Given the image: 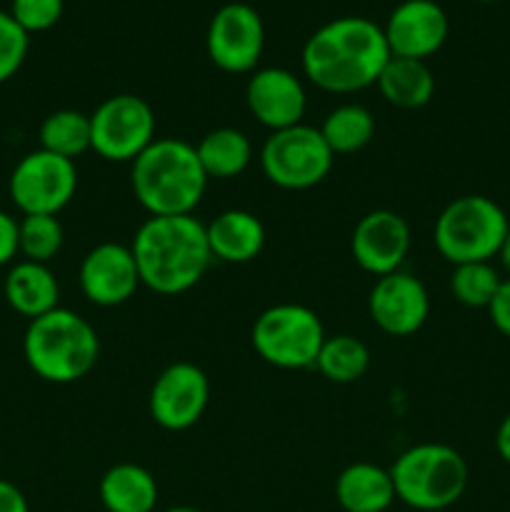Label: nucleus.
I'll use <instances>...</instances> for the list:
<instances>
[{"label": "nucleus", "mask_w": 510, "mask_h": 512, "mask_svg": "<svg viewBox=\"0 0 510 512\" xmlns=\"http://www.w3.org/2000/svg\"><path fill=\"white\" fill-rule=\"evenodd\" d=\"M390 60L383 25L363 15H343L320 25L303 45V73L325 93L348 95L378 83Z\"/></svg>", "instance_id": "obj_1"}, {"label": "nucleus", "mask_w": 510, "mask_h": 512, "mask_svg": "<svg viewBox=\"0 0 510 512\" xmlns=\"http://www.w3.org/2000/svg\"><path fill=\"white\" fill-rule=\"evenodd\" d=\"M140 285L158 295H180L203 280L210 260L205 225L193 215H150L133 235Z\"/></svg>", "instance_id": "obj_2"}, {"label": "nucleus", "mask_w": 510, "mask_h": 512, "mask_svg": "<svg viewBox=\"0 0 510 512\" xmlns=\"http://www.w3.org/2000/svg\"><path fill=\"white\" fill-rule=\"evenodd\" d=\"M135 200L150 215H193L208 188L195 145L180 138H155L130 163Z\"/></svg>", "instance_id": "obj_3"}, {"label": "nucleus", "mask_w": 510, "mask_h": 512, "mask_svg": "<svg viewBox=\"0 0 510 512\" xmlns=\"http://www.w3.org/2000/svg\"><path fill=\"white\" fill-rule=\"evenodd\" d=\"M28 368L40 380L70 385L83 380L100 358V338L93 325L68 308H55L30 320L23 338Z\"/></svg>", "instance_id": "obj_4"}, {"label": "nucleus", "mask_w": 510, "mask_h": 512, "mask_svg": "<svg viewBox=\"0 0 510 512\" xmlns=\"http://www.w3.org/2000/svg\"><path fill=\"white\" fill-rule=\"evenodd\" d=\"M395 498L420 512H438L463 498L468 463L443 443H420L405 450L390 468Z\"/></svg>", "instance_id": "obj_5"}, {"label": "nucleus", "mask_w": 510, "mask_h": 512, "mask_svg": "<svg viewBox=\"0 0 510 512\" xmlns=\"http://www.w3.org/2000/svg\"><path fill=\"white\" fill-rule=\"evenodd\" d=\"M508 230V215L493 198L460 195L438 215L433 240L448 263H485L498 255Z\"/></svg>", "instance_id": "obj_6"}, {"label": "nucleus", "mask_w": 510, "mask_h": 512, "mask_svg": "<svg viewBox=\"0 0 510 512\" xmlns=\"http://www.w3.org/2000/svg\"><path fill=\"white\" fill-rule=\"evenodd\" d=\"M325 338L318 313L298 303L270 305L255 318L250 333L258 358L280 370L315 368Z\"/></svg>", "instance_id": "obj_7"}, {"label": "nucleus", "mask_w": 510, "mask_h": 512, "mask_svg": "<svg viewBox=\"0 0 510 512\" xmlns=\"http://www.w3.org/2000/svg\"><path fill=\"white\" fill-rule=\"evenodd\" d=\"M333 160L320 130L305 123L275 130L260 148L263 175L283 190L315 188L328 178Z\"/></svg>", "instance_id": "obj_8"}, {"label": "nucleus", "mask_w": 510, "mask_h": 512, "mask_svg": "<svg viewBox=\"0 0 510 512\" xmlns=\"http://www.w3.org/2000/svg\"><path fill=\"white\" fill-rule=\"evenodd\" d=\"M153 140L155 113L138 95H110L90 115V150L108 163H133Z\"/></svg>", "instance_id": "obj_9"}, {"label": "nucleus", "mask_w": 510, "mask_h": 512, "mask_svg": "<svg viewBox=\"0 0 510 512\" xmlns=\"http://www.w3.org/2000/svg\"><path fill=\"white\" fill-rule=\"evenodd\" d=\"M8 188L23 215H58L75 198L78 170L73 160L38 148L18 160Z\"/></svg>", "instance_id": "obj_10"}, {"label": "nucleus", "mask_w": 510, "mask_h": 512, "mask_svg": "<svg viewBox=\"0 0 510 512\" xmlns=\"http://www.w3.org/2000/svg\"><path fill=\"white\" fill-rule=\"evenodd\" d=\"M265 48V25L248 3H228L215 10L205 33V50L223 73H253Z\"/></svg>", "instance_id": "obj_11"}, {"label": "nucleus", "mask_w": 510, "mask_h": 512, "mask_svg": "<svg viewBox=\"0 0 510 512\" xmlns=\"http://www.w3.org/2000/svg\"><path fill=\"white\" fill-rule=\"evenodd\" d=\"M210 400V380L198 365L173 363L155 378L148 410L155 425L170 433L188 430L203 418Z\"/></svg>", "instance_id": "obj_12"}, {"label": "nucleus", "mask_w": 510, "mask_h": 512, "mask_svg": "<svg viewBox=\"0 0 510 512\" xmlns=\"http://www.w3.org/2000/svg\"><path fill=\"white\" fill-rule=\"evenodd\" d=\"M370 320L393 338H408L425 325L430 315V295L423 280L395 270L375 280L368 295Z\"/></svg>", "instance_id": "obj_13"}, {"label": "nucleus", "mask_w": 510, "mask_h": 512, "mask_svg": "<svg viewBox=\"0 0 510 512\" xmlns=\"http://www.w3.org/2000/svg\"><path fill=\"white\" fill-rule=\"evenodd\" d=\"M410 250V228L393 210L363 215L350 235V253L365 273L383 278L403 268Z\"/></svg>", "instance_id": "obj_14"}, {"label": "nucleus", "mask_w": 510, "mask_h": 512, "mask_svg": "<svg viewBox=\"0 0 510 512\" xmlns=\"http://www.w3.org/2000/svg\"><path fill=\"white\" fill-rule=\"evenodd\" d=\"M448 30V15L435 0H403L383 25L390 55L410 60H428L438 53Z\"/></svg>", "instance_id": "obj_15"}, {"label": "nucleus", "mask_w": 510, "mask_h": 512, "mask_svg": "<svg viewBox=\"0 0 510 512\" xmlns=\"http://www.w3.org/2000/svg\"><path fill=\"white\" fill-rule=\"evenodd\" d=\"M138 288L140 275L130 245L100 243L80 263V290L93 305L118 308Z\"/></svg>", "instance_id": "obj_16"}, {"label": "nucleus", "mask_w": 510, "mask_h": 512, "mask_svg": "<svg viewBox=\"0 0 510 512\" xmlns=\"http://www.w3.org/2000/svg\"><path fill=\"white\" fill-rule=\"evenodd\" d=\"M245 103L255 120L273 133L303 123L308 108L303 83L285 68L253 70L245 85Z\"/></svg>", "instance_id": "obj_17"}, {"label": "nucleus", "mask_w": 510, "mask_h": 512, "mask_svg": "<svg viewBox=\"0 0 510 512\" xmlns=\"http://www.w3.org/2000/svg\"><path fill=\"white\" fill-rule=\"evenodd\" d=\"M210 255L228 265L253 263L265 245V228L248 210H225L205 225Z\"/></svg>", "instance_id": "obj_18"}, {"label": "nucleus", "mask_w": 510, "mask_h": 512, "mask_svg": "<svg viewBox=\"0 0 510 512\" xmlns=\"http://www.w3.org/2000/svg\"><path fill=\"white\" fill-rule=\"evenodd\" d=\"M3 293L15 313L28 320H35L58 308L60 285L48 265L33 263V260H20L5 275Z\"/></svg>", "instance_id": "obj_19"}, {"label": "nucleus", "mask_w": 510, "mask_h": 512, "mask_svg": "<svg viewBox=\"0 0 510 512\" xmlns=\"http://www.w3.org/2000/svg\"><path fill=\"white\" fill-rule=\"evenodd\" d=\"M335 500L345 512H385L398 498L390 470L375 463H353L335 480Z\"/></svg>", "instance_id": "obj_20"}, {"label": "nucleus", "mask_w": 510, "mask_h": 512, "mask_svg": "<svg viewBox=\"0 0 510 512\" xmlns=\"http://www.w3.org/2000/svg\"><path fill=\"white\" fill-rule=\"evenodd\" d=\"M100 503L108 512H153L158 505V483L148 468L118 463L100 478Z\"/></svg>", "instance_id": "obj_21"}, {"label": "nucleus", "mask_w": 510, "mask_h": 512, "mask_svg": "<svg viewBox=\"0 0 510 512\" xmlns=\"http://www.w3.org/2000/svg\"><path fill=\"white\" fill-rule=\"evenodd\" d=\"M375 85L390 105L403 110L423 108L435 93V78L425 60L393 58V55Z\"/></svg>", "instance_id": "obj_22"}, {"label": "nucleus", "mask_w": 510, "mask_h": 512, "mask_svg": "<svg viewBox=\"0 0 510 512\" xmlns=\"http://www.w3.org/2000/svg\"><path fill=\"white\" fill-rule=\"evenodd\" d=\"M195 153H198L208 180H230L248 170L250 160H253V143L243 130L215 128L200 138Z\"/></svg>", "instance_id": "obj_23"}, {"label": "nucleus", "mask_w": 510, "mask_h": 512, "mask_svg": "<svg viewBox=\"0 0 510 512\" xmlns=\"http://www.w3.org/2000/svg\"><path fill=\"white\" fill-rule=\"evenodd\" d=\"M318 130L333 155H350L363 150L375 138V118L365 105L345 103L330 110Z\"/></svg>", "instance_id": "obj_24"}, {"label": "nucleus", "mask_w": 510, "mask_h": 512, "mask_svg": "<svg viewBox=\"0 0 510 512\" xmlns=\"http://www.w3.org/2000/svg\"><path fill=\"white\" fill-rule=\"evenodd\" d=\"M315 368L325 380L335 385H348L363 378L370 368V350L363 340L353 335L325 338Z\"/></svg>", "instance_id": "obj_25"}, {"label": "nucleus", "mask_w": 510, "mask_h": 512, "mask_svg": "<svg viewBox=\"0 0 510 512\" xmlns=\"http://www.w3.org/2000/svg\"><path fill=\"white\" fill-rule=\"evenodd\" d=\"M40 148L73 160L90 150V115L80 110H55L40 123Z\"/></svg>", "instance_id": "obj_26"}, {"label": "nucleus", "mask_w": 510, "mask_h": 512, "mask_svg": "<svg viewBox=\"0 0 510 512\" xmlns=\"http://www.w3.org/2000/svg\"><path fill=\"white\" fill-rule=\"evenodd\" d=\"M505 278H500L498 268L490 260L485 263H460L450 275V293L465 308H490L495 293Z\"/></svg>", "instance_id": "obj_27"}, {"label": "nucleus", "mask_w": 510, "mask_h": 512, "mask_svg": "<svg viewBox=\"0 0 510 512\" xmlns=\"http://www.w3.org/2000/svg\"><path fill=\"white\" fill-rule=\"evenodd\" d=\"M20 255L23 260L48 265L63 248V225L58 215H23L18 223Z\"/></svg>", "instance_id": "obj_28"}, {"label": "nucleus", "mask_w": 510, "mask_h": 512, "mask_svg": "<svg viewBox=\"0 0 510 512\" xmlns=\"http://www.w3.org/2000/svg\"><path fill=\"white\" fill-rule=\"evenodd\" d=\"M30 35L13 20V15L0 10V83L13 78L28 58Z\"/></svg>", "instance_id": "obj_29"}, {"label": "nucleus", "mask_w": 510, "mask_h": 512, "mask_svg": "<svg viewBox=\"0 0 510 512\" xmlns=\"http://www.w3.org/2000/svg\"><path fill=\"white\" fill-rule=\"evenodd\" d=\"M65 0H13L8 13L28 35L45 33L63 18Z\"/></svg>", "instance_id": "obj_30"}, {"label": "nucleus", "mask_w": 510, "mask_h": 512, "mask_svg": "<svg viewBox=\"0 0 510 512\" xmlns=\"http://www.w3.org/2000/svg\"><path fill=\"white\" fill-rule=\"evenodd\" d=\"M20 253V240H18V220L13 215L0 210V268L10 265L15 255Z\"/></svg>", "instance_id": "obj_31"}, {"label": "nucleus", "mask_w": 510, "mask_h": 512, "mask_svg": "<svg viewBox=\"0 0 510 512\" xmlns=\"http://www.w3.org/2000/svg\"><path fill=\"white\" fill-rule=\"evenodd\" d=\"M488 313H490V320H493L495 330L503 333L505 338H510V278L503 280L500 290L495 293L493 303H490Z\"/></svg>", "instance_id": "obj_32"}, {"label": "nucleus", "mask_w": 510, "mask_h": 512, "mask_svg": "<svg viewBox=\"0 0 510 512\" xmlns=\"http://www.w3.org/2000/svg\"><path fill=\"white\" fill-rule=\"evenodd\" d=\"M0 512H30L23 490L8 480H0Z\"/></svg>", "instance_id": "obj_33"}, {"label": "nucleus", "mask_w": 510, "mask_h": 512, "mask_svg": "<svg viewBox=\"0 0 510 512\" xmlns=\"http://www.w3.org/2000/svg\"><path fill=\"white\" fill-rule=\"evenodd\" d=\"M495 450H498L500 460L510 465V413L500 420L498 430H495Z\"/></svg>", "instance_id": "obj_34"}, {"label": "nucleus", "mask_w": 510, "mask_h": 512, "mask_svg": "<svg viewBox=\"0 0 510 512\" xmlns=\"http://www.w3.org/2000/svg\"><path fill=\"white\" fill-rule=\"evenodd\" d=\"M495 258L500 260V265H503L505 275H508V278H510V230H508V235H505L503 245H500V250H498V255H495Z\"/></svg>", "instance_id": "obj_35"}, {"label": "nucleus", "mask_w": 510, "mask_h": 512, "mask_svg": "<svg viewBox=\"0 0 510 512\" xmlns=\"http://www.w3.org/2000/svg\"><path fill=\"white\" fill-rule=\"evenodd\" d=\"M165 512H200L198 508H190V505H178V508H170Z\"/></svg>", "instance_id": "obj_36"}, {"label": "nucleus", "mask_w": 510, "mask_h": 512, "mask_svg": "<svg viewBox=\"0 0 510 512\" xmlns=\"http://www.w3.org/2000/svg\"><path fill=\"white\" fill-rule=\"evenodd\" d=\"M478 3H500V0H478Z\"/></svg>", "instance_id": "obj_37"}]
</instances>
